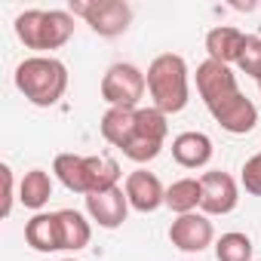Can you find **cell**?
<instances>
[{"label":"cell","mask_w":261,"mask_h":261,"mask_svg":"<svg viewBox=\"0 0 261 261\" xmlns=\"http://www.w3.org/2000/svg\"><path fill=\"white\" fill-rule=\"evenodd\" d=\"M56 178L71 191V194H101L117 188L120 166L111 157H80V154H59L53 160Z\"/></svg>","instance_id":"obj_1"},{"label":"cell","mask_w":261,"mask_h":261,"mask_svg":"<svg viewBox=\"0 0 261 261\" xmlns=\"http://www.w3.org/2000/svg\"><path fill=\"white\" fill-rule=\"evenodd\" d=\"M16 89L37 108H53L68 89V68L53 56H31L16 68Z\"/></svg>","instance_id":"obj_2"},{"label":"cell","mask_w":261,"mask_h":261,"mask_svg":"<svg viewBox=\"0 0 261 261\" xmlns=\"http://www.w3.org/2000/svg\"><path fill=\"white\" fill-rule=\"evenodd\" d=\"M148 95L157 111L178 114L188 108L191 98V83H188V62L175 53H163L148 65Z\"/></svg>","instance_id":"obj_3"},{"label":"cell","mask_w":261,"mask_h":261,"mask_svg":"<svg viewBox=\"0 0 261 261\" xmlns=\"http://www.w3.org/2000/svg\"><path fill=\"white\" fill-rule=\"evenodd\" d=\"M74 34V16L68 10H25L16 16V37L34 53L62 49Z\"/></svg>","instance_id":"obj_4"},{"label":"cell","mask_w":261,"mask_h":261,"mask_svg":"<svg viewBox=\"0 0 261 261\" xmlns=\"http://www.w3.org/2000/svg\"><path fill=\"white\" fill-rule=\"evenodd\" d=\"M169 136V123L166 114L157 108H139L136 111V123L129 129V136L123 142V157H129L133 163H148L163 151V142Z\"/></svg>","instance_id":"obj_5"},{"label":"cell","mask_w":261,"mask_h":261,"mask_svg":"<svg viewBox=\"0 0 261 261\" xmlns=\"http://www.w3.org/2000/svg\"><path fill=\"white\" fill-rule=\"evenodd\" d=\"M71 16H80L98 37H120L133 22V7L123 0H74Z\"/></svg>","instance_id":"obj_6"},{"label":"cell","mask_w":261,"mask_h":261,"mask_svg":"<svg viewBox=\"0 0 261 261\" xmlns=\"http://www.w3.org/2000/svg\"><path fill=\"white\" fill-rule=\"evenodd\" d=\"M148 89V77L145 71H139L129 62H117L105 71L101 77V98L111 108H139Z\"/></svg>","instance_id":"obj_7"},{"label":"cell","mask_w":261,"mask_h":261,"mask_svg":"<svg viewBox=\"0 0 261 261\" xmlns=\"http://www.w3.org/2000/svg\"><path fill=\"white\" fill-rule=\"evenodd\" d=\"M197 92H200L203 105L212 111V108H218V105L230 101L233 95H240L237 74H233L227 65L206 59L203 65H197Z\"/></svg>","instance_id":"obj_8"},{"label":"cell","mask_w":261,"mask_h":261,"mask_svg":"<svg viewBox=\"0 0 261 261\" xmlns=\"http://www.w3.org/2000/svg\"><path fill=\"white\" fill-rule=\"evenodd\" d=\"M200 188H203V200H200L203 215H227L240 203V188H237L233 175H227L221 169L203 172L200 175Z\"/></svg>","instance_id":"obj_9"},{"label":"cell","mask_w":261,"mask_h":261,"mask_svg":"<svg viewBox=\"0 0 261 261\" xmlns=\"http://www.w3.org/2000/svg\"><path fill=\"white\" fill-rule=\"evenodd\" d=\"M169 240L175 249L181 252H203L212 246L215 240V227L209 221V215L203 212H188V215H178L172 224H169Z\"/></svg>","instance_id":"obj_10"},{"label":"cell","mask_w":261,"mask_h":261,"mask_svg":"<svg viewBox=\"0 0 261 261\" xmlns=\"http://www.w3.org/2000/svg\"><path fill=\"white\" fill-rule=\"evenodd\" d=\"M126 200L129 206H133L136 212L148 215V212H157L160 206H166V188L160 185V178L148 169H136V172H129L126 175Z\"/></svg>","instance_id":"obj_11"},{"label":"cell","mask_w":261,"mask_h":261,"mask_svg":"<svg viewBox=\"0 0 261 261\" xmlns=\"http://www.w3.org/2000/svg\"><path fill=\"white\" fill-rule=\"evenodd\" d=\"M86 212H89V218H92L98 227H105V230L120 227V224L126 221V215H129L126 191L117 185V188H111V191L89 194V197H86Z\"/></svg>","instance_id":"obj_12"},{"label":"cell","mask_w":261,"mask_h":261,"mask_svg":"<svg viewBox=\"0 0 261 261\" xmlns=\"http://www.w3.org/2000/svg\"><path fill=\"white\" fill-rule=\"evenodd\" d=\"M209 114H212V120L224 129V133H230V136H246V133H252L255 123H258V108H255L252 98H246L243 92L233 95L230 101L212 108Z\"/></svg>","instance_id":"obj_13"},{"label":"cell","mask_w":261,"mask_h":261,"mask_svg":"<svg viewBox=\"0 0 261 261\" xmlns=\"http://www.w3.org/2000/svg\"><path fill=\"white\" fill-rule=\"evenodd\" d=\"M246 34L240 31V28H233V25H218V28H212L209 34H206V53H209V59L212 62H221V65H237L240 62V56H243V49H246Z\"/></svg>","instance_id":"obj_14"},{"label":"cell","mask_w":261,"mask_h":261,"mask_svg":"<svg viewBox=\"0 0 261 261\" xmlns=\"http://www.w3.org/2000/svg\"><path fill=\"white\" fill-rule=\"evenodd\" d=\"M25 243L34 252H59L62 246V221L59 212H37L25 224Z\"/></svg>","instance_id":"obj_15"},{"label":"cell","mask_w":261,"mask_h":261,"mask_svg":"<svg viewBox=\"0 0 261 261\" xmlns=\"http://www.w3.org/2000/svg\"><path fill=\"white\" fill-rule=\"evenodd\" d=\"M172 160L185 169H200L212 160V139L206 133H181L172 139Z\"/></svg>","instance_id":"obj_16"},{"label":"cell","mask_w":261,"mask_h":261,"mask_svg":"<svg viewBox=\"0 0 261 261\" xmlns=\"http://www.w3.org/2000/svg\"><path fill=\"white\" fill-rule=\"evenodd\" d=\"M49 197H53V178H49V172H43V169L25 172V178H22V185H19V200H22V206L40 212V209L49 203Z\"/></svg>","instance_id":"obj_17"},{"label":"cell","mask_w":261,"mask_h":261,"mask_svg":"<svg viewBox=\"0 0 261 261\" xmlns=\"http://www.w3.org/2000/svg\"><path fill=\"white\" fill-rule=\"evenodd\" d=\"M200 200H203V188H200V178H178L166 188V206L175 212V215H188V212H197L200 209Z\"/></svg>","instance_id":"obj_18"},{"label":"cell","mask_w":261,"mask_h":261,"mask_svg":"<svg viewBox=\"0 0 261 261\" xmlns=\"http://www.w3.org/2000/svg\"><path fill=\"white\" fill-rule=\"evenodd\" d=\"M136 111L139 108H108L105 111V117H101V136H105L108 145L123 148L129 129H133V123H136Z\"/></svg>","instance_id":"obj_19"},{"label":"cell","mask_w":261,"mask_h":261,"mask_svg":"<svg viewBox=\"0 0 261 261\" xmlns=\"http://www.w3.org/2000/svg\"><path fill=\"white\" fill-rule=\"evenodd\" d=\"M59 221H62V246L77 252L83 246H89L92 240V227L89 221L77 212V209H59Z\"/></svg>","instance_id":"obj_20"},{"label":"cell","mask_w":261,"mask_h":261,"mask_svg":"<svg viewBox=\"0 0 261 261\" xmlns=\"http://www.w3.org/2000/svg\"><path fill=\"white\" fill-rule=\"evenodd\" d=\"M215 258L218 261H252V240L240 230L221 233V240L215 243Z\"/></svg>","instance_id":"obj_21"},{"label":"cell","mask_w":261,"mask_h":261,"mask_svg":"<svg viewBox=\"0 0 261 261\" xmlns=\"http://www.w3.org/2000/svg\"><path fill=\"white\" fill-rule=\"evenodd\" d=\"M237 65H240L243 74L261 80V37H249L246 40V49H243V56H240Z\"/></svg>","instance_id":"obj_22"},{"label":"cell","mask_w":261,"mask_h":261,"mask_svg":"<svg viewBox=\"0 0 261 261\" xmlns=\"http://www.w3.org/2000/svg\"><path fill=\"white\" fill-rule=\"evenodd\" d=\"M246 194L252 197H261V154H252L246 163H243V175H240Z\"/></svg>","instance_id":"obj_23"},{"label":"cell","mask_w":261,"mask_h":261,"mask_svg":"<svg viewBox=\"0 0 261 261\" xmlns=\"http://www.w3.org/2000/svg\"><path fill=\"white\" fill-rule=\"evenodd\" d=\"M0 175H4V218H10V212H13V169L4 163L0 166Z\"/></svg>","instance_id":"obj_24"},{"label":"cell","mask_w":261,"mask_h":261,"mask_svg":"<svg viewBox=\"0 0 261 261\" xmlns=\"http://www.w3.org/2000/svg\"><path fill=\"white\" fill-rule=\"evenodd\" d=\"M62 261H77V258H62Z\"/></svg>","instance_id":"obj_25"},{"label":"cell","mask_w":261,"mask_h":261,"mask_svg":"<svg viewBox=\"0 0 261 261\" xmlns=\"http://www.w3.org/2000/svg\"><path fill=\"white\" fill-rule=\"evenodd\" d=\"M258 89H261V80H258Z\"/></svg>","instance_id":"obj_26"}]
</instances>
